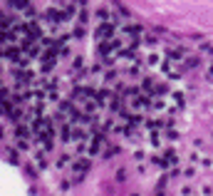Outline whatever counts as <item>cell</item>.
<instances>
[{"label":"cell","instance_id":"13","mask_svg":"<svg viewBox=\"0 0 213 196\" xmlns=\"http://www.w3.org/2000/svg\"><path fill=\"white\" fill-rule=\"evenodd\" d=\"M151 144H154V147L159 149V147H161V137H156V134H151Z\"/></svg>","mask_w":213,"mask_h":196},{"label":"cell","instance_id":"14","mask_svg":"<svg viewBox=\"0 0 213 196\" xmlns=\"http://www.w3.org/2000/svg\"><path fill=\"white\" fill-rule=\"evenodd\" d=\"M97 18H99V20H102V23H104L106 18H109V13H106V10H97Z\"/></svg>","mask_w":213,"mask_h":196},{"label":"cell","instance_id":"18","mask_svg":"<svg viewBox=\"0 0 213 196\" xmlns=\"http://www.w3.org/2000/svg\"><path fill=\"white\" fill-rule=\"evenodd\" d=\"M208 80H213V65H211V70H208Z\"/></svg>","mask_w":213,"mask_h":196},{"label":"cell","instance_id":"6","mask_svg":"<svg viewBox=\"0 0 213 196\" xmlns=\"http://www.w3.org/2000/svg\"><path fill=\"white\" fill-rule=\"evenodd\" d=\"M183 57H186V52H183V47H171V50H169V60H171V62H174V60H183Z\"/></svg>","mask_w":213,"mask_h":196},{"label":"cell","instance_id":"1","mask_svg":"<svg viewBox=\"0 0 213 196\" xmlns=\"http://www.w3.org/2000/svg\"><path fill=\"white\" fill-rule=\"evenodd\" d=\"M114 35V25L109 23V20H104L99 28H97V42H102V40H109Z\"/></svg>","mask_w":213,"mask_h":196},{"label":"cell","instance_id":"15","mask_svg":"<svg viewBox=\"0 0 213 196\" xmlns=\"http://www.w3.org/2000/svg\"><path fill=\"white\" fill-rule=\"evenodd\" d=\"M201 52H213V45H208V42H206V45H201Z\"/></svg>","mask_w":213,"mask_h":196},{"label":"cell","instance_id":"11","mask_svg":"<svg viewBox=\"0 0 213 196\" xmlns=\"http://www.w3.org/2000/svg\"><path fill=\"white\" fill-rule=\"evenodd\" d=\"M183 102H186V99H183V95H178V92H176V95H174V104L181 109V107H183Z\"/></svg>","mask_w":213,"mask_h":196},{"label":"cell","instance_id":"10","mask_svg":"<svg viewBox=\"0 0 213 196\" xmlns=\"http://www.w3.org/2000/svg\"><path fill=\"white\" fill-rule=\"evenodd\" d=\"M149 107H151V109H159V112H161V109H164V99H154V102H149Z\"/></svg>","mask_w":213,"mask_h":196},{"label":"cell","instance_id":"5","mask_svg":"<svg viewBox=\"0 0 213 196\" xmlns=\"http://www.w3.org/2000/svg\"><path fill=\"white\" fill-rule=\"evenodd\" d=\"M72 169H74V174H84V171L89 169V159H77Z\"/></svg>","mask_w":213,"mask_h":196},{"label":"cell","instance_id":"9","mask_svg":"<svg viewBox=\"0 0 213 196\" xmlns=\"http://www.w3.org/2000/svg\"><path fill=\"white\" fill-rule=\"evenodd\" d=\"M146 127H149V129H151V132H159V129H161V127H164V122H161V119H154V122H149Z\"/></svg>","mask_w":213,"mask_h":196},{"label":"cell","instance_id":"16","mask_svg":"<svg viewBox=\"0 0 213 196\" xmlns=\"http://www.w3.org/2000/svg\"><path fill=\"white\" fill-rule=\"evenodd\" d=\"M74 35H77V37H82V35H84V28H82V25H77V28H74Z\"/></svg>","mask_w":213,"mask_h":196},{"label":"cell","instance_id":"7","mask_svg":"<svg viewBox=\"0 0 213 196\" xmlns=\"http://www.w3.org/2000/svg\"><path fill=\"white\" fill-rule=\"evenodd\" d=\"M30 127H25V124H17V127H15V134H17V139H27V137H30Z\"/></svg>","mask_w":213,"mask_h":196},{"label":"cell","instance_id":"17","mask_svg":"<svg viewBox=\"0 0 213 196\" xmlns=\"http://www.w3.org/2000/svg\"><path fill=\"white\" fill-rule=\"evenodd\" d=\"M149 65H159V55H151L149 57Z\"/></svg>","mask_w":213,"mask_h":196},{"label":"cell","instance_id":"3","mask_svg":"<svg viewBox=\"0 0 213 196\" xmlns=\"http://www.w3.org/2000/svg\"><path fill=\"white\" fill-rule=\"evenodd\" d=\"M124 35H129V37H141L144 28L141 25H134V23H129V25H124V30H121Z\"/></svg>","mask_w":213,"mask_h":196},{"label":"cell","instance_id":"12","mask_svg":"<svg viewBox=\"0 0 213 196\" xmlns=\"http://www.w3.org/2000/svg\"><path fill=\"white\" fill-rule=\"evenodd\" d=\"M198 65H201V60H196V57L186 60V67H188V70H193V67H198Z\"/></svg>","mask_w":213,"mask_h":196},{"label":"cell","instance_id":"2","mask_svg":"<svg viewBox=\"0 0 213 196\" xmlns=\"http://www.w3.org/2000/svg\"><path fill=\"white\" fill-rule=\"evenodd\" d=\"M102 149H104V137H92V142H89V154L97 157Z\"/></svg>","mask_w":213,"mask_h":196},{"label":"cell","instance_id":"8","mask_svg":"<svg viewBox=\"0 0 213 196\" xmlns=\"http://www.w3.org/2000/svg\"><path fill=\"white\" fill-rule=\"evenodd\" d=\"M10 5H12V8H17V10H25V8L30 5V0H10Z\"/></svg>","mask_w":213,"mask_h":196},{"label":"cell","instance_id":"4","mask_svg":"<svg viewBox=\"0 0 213 196\" xmlns=\"http://www.w3.org/2000/svg\"><path fill=\"white\" fill-rule=\"evenodd\" d=\"M129 107H131V112H144V109L149 107V102H146V97H134Z\"/></svg>","mask_w":213,"mask_h":196}]
</instances>
